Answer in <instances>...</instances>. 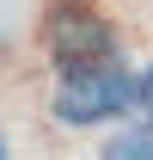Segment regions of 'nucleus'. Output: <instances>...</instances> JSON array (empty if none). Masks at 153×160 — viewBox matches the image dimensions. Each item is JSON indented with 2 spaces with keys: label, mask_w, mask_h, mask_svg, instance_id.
<instances>
[{
  "label": "nucleus",
  "mask_w": 153,
  "mask_h": 160,
  "mask_svg": "<svg viewBox=\"0 0 153 160\" xmlns=\"http://www.w3.org/2000/svg\"><path fill=\"white\" fill-rule=\"evenodd\" d=\"M55 117L74 123V129H92V123H110L135 105V74L116 68V56L104 62H67L55 80Z\"/></svg>",
  "instance_id": "1"
},
{
  "label": "nucleus",
  "mask_w": 153,
  "mask_h": 160,
  "mask_svg": "<svg viewBox=\"0 0 153 160\" xmlns=\"http://www.w3.org/2000/svg\"><path fill=\"white\" fill-rule=\"evenodd\" d=\"M49 49H55L61 68H67V62H104V56H116V31L98 19V12L67 6V12L49 19Z\"/></svg>",
  "instance_id": "2"
},
{
  "label": "nucleus",
  "mask_w": 153,
  "mask_h": 160,
  "mask_svg": "<svg viewBox=\"0 0 153 160\" xmlns=\"http://www.w3.org/2000/svg\"><path fill=\"white\" fill-rule=\"evenodd\" d=\"M104 160H153V117L104 142Z\"/></svg>",
  "instance_id": "3"
},
{
  "label": "nucleus",
  "mask_w": 153,
  "mask_h": 160,
  "mask_svg": "<svg viewBox=\"0 0 153 160\" xmlns=\"http://www.w3.org/2000/svg\"><path fill=\"white\" fill-rule=\"evenodd\" d=\"M135 105H147V117H153V62H147V74L135 80Z\"/></svg>",
  "instance_id": "4"
},
{
  "label": "nucleus",
  "mask_w": 153,
  "mask_h": 160,
  "mask_svg": "<svg viewBox=\"0 0 153 160\" xmlns=\"http://www.w3.org/2000/svg\"><path fill=\"white\" fill-rule=\"evenodd\" d=\"M0 160H6V136H0Z\"/></svg>",
  "instance_id": "5"
}]
</instances>
